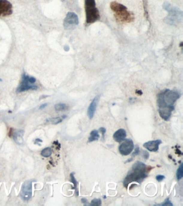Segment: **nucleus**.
<instances>
[{
  "label": "nucleus",
  "mask_w": 183,
  "mask_h": 206,
  "mask_svg": "<svg viewBox=\"0 0 183 206\" xmlns=\"http://www.w3.org/2000/svg\"><path fill=\"white\" fill-rule=\"evenodd\" d=\"M147 166L141 162L137 161L134 163L131 170L129 171L126 177L124 179L123 184L125 187H127L130 183L142 182L144 178L147 177Z\"/></svg>",
  "instance_id": "1"
},
{
  "label": "nucleus",
  "mask_w": 183,
  "mask_h": 206,
  "mask_svg": "<svg viewBox=\"0 0 183 206\" xmlns=\"http://www.w3.org/2000/svg\"><path fill=\"white\" fill-rule=\"evenodd\" d=\"M181 97L178 91L167 90L163 91L157 97V105L159 109L170 108L174 110L173 104Z\"/></svg>",
  "instance_id": "2"
},
{
  "label": "nucleus",
  "mask_w": 183,
  "mask_h": 206,
  "mask_svg": "<svg viewBox=\"0 0 183 206\" xmlns=\"http://www.w3.org/2000/svg\"><path fill=\"white\" fill-rule=\"evenodd\" d=\"M164 9L168 12V16L165 18V22L170 25H177L182 21L183 12L178 8L173 7L170 3L165 2Z\"/></svg>",
  "instance_id": "3"
},
{
  "label": "nucleus",
  "mask_w": 183,
  "mask_h": 206,
  "mask_svg": "<svg viewBox=\"0 0 183 206\" xmlns=\"http://www.w3.org/2000/svg\"><path fill=\"white\" fill-rule=\"evenodd\" d=\"M85 9L87 23H93L99 20L100 15L96 7L95 0H85Z\"/></svg>",
  "instance_id": "4"
},
{
  "label": "nucleus",
  "mask_w": 183,
  "mask_h": 206,
  "mask_svg": "<svg viewBox=\"0 0 183 206\" xmlns=\"http://www.w3.org/2000/svg\"><path fill=\"white\" fill-rule=\"evenodd\" d=\"M36 82L35 77L30 76L24 73L22 76V81L17 89V93L24 92L29 90H36L38 86L34 84Z\"/></svg>",
  "instance_id": "5"
},
{
  "label": "nucleus",
  "mask_w": 183,
  "mask_h": 206,
  "mask_svg": "<svg viewBox=\"0 0 183 206\" xmlns=\"http://www.w3.org/2000/svg\"><path fill=\"white\" fill-rule=\"evenodd\" d=\"M133 141L131 139L125 140L119 147V151L123 156H127L131 154L134 149Z\"/></svg>",
  "instance_id": "6"
},
{
  "label": "nucleus",
  "mask_w": 183,
  "mask_h": 206,
  "mask_svg": "<svg viewBox=\"0 0 183 206\" xmlns=\"http://www.w3.org/2000/svg\"><path fill=\"white\" fill-rule=\"evenodd\" d=\"M79 23L78 15L74 13L69 12L67 14L64 20V26L66 29L72 28L74 26L77 25Z\"/></svg>",
  "instance_id": "7"
},
{
  "label": "nucleus",
  "mask_w": 183,
  "mask_h": 206,
  "mask_svg": "<svg viewBox=\"0 0 183 206\" xmlns=\"http://www.w3.org/2000/svg\"><path fill=\"white\" fill-rule=\"evenodd\" d=\"M13 13V5L8 0H0V16L10 15Z\"/></svg>",
  "instance_id": "8"
},
{
  "label": "nucleus",
  "mask_w": 183,
  "mask_h": 206,
  "mask_svg": "<svg viewBox=\"0 0 183 206\" xmlns=\"http://www.w3.org/2000/svg\"><path fill=\"white\" fill-rule=\"evenodd\" d=\"M32 180L26 181L24 183L22 188L21 197L24 201H28L31 198L32 194Z\"/></svg>",
  "instance_id": "9"
},
{
  "label": "nucleus",
  "mask_w": 183,
  "mask_h": 206,
  "mask_svg": "<svg viewBox=\"0 0 183 206\" xmlns=\"http://www.w3.org/2000/svg\"><path fill=\"white\" fill-rule=\"evenodd\" d=\"M117 19L122 22H131L134 19V15L132 13L128 11L127 10L121 13H115Z\"/></svg>",
  "instance_id": "10"
},
{
  "label": "nucleus",
  "mask_w": 183,
  "mask_h": 206,
  "mask_svg": "<svg viewBox=\"0 0 183 206\" xmlns=\"http://www.w3.org/2000/svg\"><path fill=\"white\" fill-rule=\"evenodd\" d=\"M162 143V141L160 140H156L153 141H150L144 143L143 147L148 150L152 152H157L159 149V146Z\"/></svg>",
  "instance_id": "11"
},
{
  "label": "nucleus",
  "mask_w": 183,
  "mask_h": 206,
  "mask_svg": "<svg viewBox=\"0 0 183 206\" xmlns=\"http://www.w3.org/2000/svg\"><path fill=\"white\" fill-rule=\"evenodd\" d=\"M98 101H99V97L96 96L93 99V101L90 103V105L89 106V107H88V116L90 119L93 118V116L95 115Z\"/></svg>",
  "instance_id": "12"
},
{
  "label": "nucleus",
  "mask_w": 183,
  "mask_h": 206,
  "mask_svg": "<svg viewBox=\"0 0 183 206\" xmlns=\"http://www.w3.org/2000/svg\"><path fill=\"white\" fill-rule=\"evenodd\" d=\"M126 131L124 129H119L114 134V139L117 142L123 141L126 137Z\"/></svg>",
  "instance_id": "13"
},
{
  "label": "nucleus",
  "mask_w": 183,
  "mask_h": 206,
  "mask_svg": "<svg viewBox=\"0 0 183 206\" xmlns=\"http://www.w3.org/2000/svg\"><path fill=\"white\" fill-rule=\"evenodd\" d=\"M110 7L112 10L115 13H121L124 11L126 10L127 9L126 7L116 2H112L111 3Z\"/></svg>",
  "instance_id": "14"
},
{
  "label": "nucleus",
  "mask_w": 183,
  "mask_h": 206,
  "mask_svg": "<svg viewBox=\"0 0 183 206\" xmlns=\"http://www.w3.org/2000/svg\"><path fill=\"white\" fill-rule=\"evenodd\" d=\"M173 111L170 108H162L158 109L160 116L165 121H168L171 116L172 112Z\"/></svg>",
  "instance_id": "15"
},
{
  "label": "nucleus",
  "mask_w": 183,
  "mask_h": 206,
  "mask_svg": "<svg viewBox=\"0 0 183 206\" xmlns=\"http://www.w3.org/2000/svg\"><path fill=\"white\" fill-rule=\"evenodd\" d=\"M23 130H16L15 131H13V139L15 141L16 143L18 144H22L23 143V139L22 135L23 134Z\"/></svg>",
  "instance_id": "16"
},
{
  "label": "nucleus",
  "mask_w": 183,
  "mask_h": 206,
  "mask_svg": "<svg viewBox=\"0 0 183 206\" xmlns=\"http://www.w3.org/2000/svg\"><path fill=\"white\" fill-rule=\"evenodd\" d=\"M99 137H100V136H99L98 131L93 130L90 133V137H89V139H88V142H92L97 141L99 139Z\"/></svg>",
  "instance_id": "17"
},
{
  "label": "nucleus",
  "mask_w": 183,
  "mask_h": 206,
  "mask_svg": "<svg viewBox=\"0 0 183 206\" xmlns=\"http://www.w3.org/2000/svg\"><path fill=\"white\" fill-rule=\"evenodd\" d=\"M52 150L51 148L47 147L41 151V155L44 157H49L52 154Z\"/></svg>",
  "instance_id": "18"
},
{
  "label": "nucleus",
  "mask_w": 183,
  "mask_h": 206,
  "mask_svg": "<svg viewBox=\"0 0 183 206\" xmlns=\"http://www.w3.org/2000/svg\"><path fill=\"white\" fill-rule=\"evenodd\" d=\"M183 163H181V165L178 167L177 173H176V177L177 179L179 181L182 179L183 177Z\"/></svg>",
  "instance_id": "19"
},
{
  "label": "nucleus",
  "mask_w": 183,
  "mask_h": 206,
  "mask_svg": "<svg viewBox=\"0 0 183 206\" xmlns=\"http://www.w3.org/2000/svg\"><path fill=\"white\" fill-rule=\"evenodd\" d=\"M55 111H62L66 110L67 108V106L65 104H63V103H59L56 104L55 106Z\"/></svg>",
  "instance_id": "20"
},
{
  "label": "nucleus",
  "mask_w": 183,
  "mask_h": 206,
  "mask_svg": "<svg viewBox=\"0 0 183 206\" xmlns=\"http://www.w3.org/2000/svg\"><path fill=\"white\" fill-rule=\"evenodd\" d=\"M62 121V118L60 117H57V118H53L49 119V121L51 124L53 125H57L61 122Z\"/></svg>",
  "instance_id": "21"
},
{
  "label": "nucleus",
  "mask_w": 183,
  "mask_h": 206,
  "mask_svg": "<svg viewBox=\"0 0 183 206\" xmlns=\"http://www.w3.org/2000/svg\"><path fill=\"white\" fill-rule=\"evenodd\" d=\"M70 175V180H71V181H72V184H74V187H73V188L75 189V190H78V188H77L78 183H77V181L76 180L75 177H74V173H72Z\"/></svg>",
  "instance_id": "22"
},
{
  "label": "nucleus",
  "mask_w": 183,
  "mask_h": 206,
  "mask_svg": "<svg viewBox=\"0 0 183 206\" xmlns=\"http://www.w3.org/2000/svg\"><path fill=\"white\" fill-rule=\"evenodd\" d=\"M101 205H102V201L100 199H94L91 201L90 204V205L92 206H101Z\"/></svg>",
  "instance_id": "23"
},
{
  "label": "nucleus",
  "mask_w": 183,
  "mask_h": 206,
  "mask_svg": "<svg viewBox=\"0 0 183 206\" xmlns=\"http://www.w3.org/2000/svg\"><path fill=\"white\" fill-rule=\"evenodd\" d=\"M161 205V206H173V205L171 202V201L169 200V198L167 199L166 200H165V201L164 202V203L162 204H161V205Z\"/></svg>",
  "instance_id": "24"
},
{
  "label": "nucleus",
  "mask_w": 183,
  "mask_h": 206,
  "mask_svg": "<svg viewBox=\"0 0 183 206\" xmlns=\"http://www.w3.org/2000/svg\"><path fill=\"white\" fill-rule=\"evenodd\" d=\"M156 180L160 182V181H162V180H164L165 179V177L163 175H157L156 177Z\"/></svg>",
  "instance_id": "25"
},
{
  "label": "nucleus",
  "mask_w": 183,
  "mask_h": 206,
  "mask_svg": "<svg viewBox=\"0 0 183 206\" xmlns=\"http://www.w3.org/2000/svg\"><path fill=\"white\" fill-rule=\"evenodd\" d=\"M142 154L143 157H144V158L146 159V160L148 159L149 158V156L148 152H146V151H144V150L142 151Z\"/></svg>",
  "instance_id": "26"
},
{
  "label": "nucleus",
  "mask_w": 183,
  "mask_h": 206,
  "mask_svg": "<svg viewBox=\"0 0 183 206\" xmlns=\"http://www.w3.org/2000/svg\"><path fill=\"white\" fill-rule=\"evenodd\" d=\"M139 148L138 146H137V148H135V149L134 152L133 153V154H133V156H135V155H137V154H139Z\"/></svg>",
  "instance_id": "27"
},
{
  "label": "nucleus",
  "mask_w": 183,
  "mask_h": 206,
  "mask_svg": "<svg viewBox=\"0 0 183 206\" xmlns=\"http://www.w3.org/2000/svg\"><path fill=\"white\" fill-rule=\"evenodd\" d=\"M99 131H101V133H102L103 137H104V134L106 133V129L104 128L103 127H102L99 128Z\"/></svg>",
  "instance_id": "28"
},
{
  "label": "nucleus",
  "mask_w": 183,
  "mask_h": 206,
  "mask_svg": "<svg viewBox=\"0 0 183 206\" xmlns=\"http://www.w3.org/2000/svg\"><path fill=\"white\" fill-rule=\"evenodd\" d=\"M47 106V104H46V103H45V104H42L40 106V107H39V109L40 110H41V109H43V108H45V107H46Z\"/></svg>",
  "instance_id": "29"
},
{
  "label": "nucleus",
  "mask_w": 183,
  "mask_h": 206,
  "mask_svg": "<svg viewBox=\"0 0 183 206\" xmlns=\"http://www.w3.org/2000/svg\"><path fill=\"white\" fill-rule=\"evenodd\" d=\"M81 201H82V202L83 204H84L85 205V204H87V202H88L87 200L85 198L82 199H81Z\"/></svg>",
  "instance_id": "30"
},
{
  "label": "nucleus",
  "mask_w": 183,
  "mask_h": 206,
  "mask_svg": "<svg viewBox=\"0 0 183 206\" xmlns=\"http://www.w3.org/2000/svg\"><path fill=\"white\" fill-rule=\"evenodd\" d=\"M136 93L139 95H141L142 94V92L141 91V90H137V91H136Z\"/></svg>",
  "instance_id": "31"
},
{
  "label": "nucleus",
  "mask_w": 183,
  "mask_h": 206,
  "mask_svg": "<svg viewBox=\"0 0 183 206\" xmlns=\"http://www.w3.org/2000/svg\"><path fill=\"white\" fill-rule=\"evenodd\" d=\"M43 142V141H42L41 139H37L36 140V142Z\"/></svg>",
  "instance_id": "32"
},
{
  "label": "nucleus",
  "mask_w": 183,
  "mask_h": 206,
  "mask_svg": "<svg viewBox=\"0 0 183 206\" xmlns=\"http://www.w3.org/2000/svg\"><path fill=\"white\" fill-rule=\"evenodd\" d=\"M67 117V116H62V118L63 119H65Z\"/></svg>",
  "instance_id": "33"
},
{
  "label": "nucleus",
  "mask_w": 183,
  "mask_h": 206,
  "mask_svg": "<svg viewBox=\"0 0 183 206\" xmlns=\"http://www.w3.org/2000/svg\"><path fill=\"white\" fill-rule=\"evenodd\" d=\"M0 81H2V80L0 78Z\"/></svg>",
  "instance_id": "34"
}]
</instances>
